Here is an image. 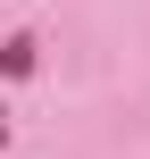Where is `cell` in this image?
Wrapping results in <instances>:
<instances>
[{"mask_svg": "<svg viewBox=\"0 0 150 159\" xmlns=\"http://www.w3.org/2000/svg\"><path fill=\"white\" fill-rule=\"evenodd\" d=\"M0 75H33V34H17V42L0 50Z\"/></svg>", "mask_w": 150, "mask_h": 159, "instance_id": "6da1fadb", "label": "cell"}]
</instances>
